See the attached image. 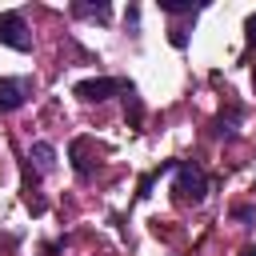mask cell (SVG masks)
Here are the masks:
<instances>
[{"label": "cell", "mask_w": 256, "mask_h": 256, "mask_svg": "<svg viewBox=\"0 0 256 256\" xmlns=\"http://www.w3.org/2000/svg\"><path fill=\"white\" fill-rule=\"evenodd\" d=\"M172 192H176V200H184V204H200V200L208 196V176L200 172V164L176 160V164H172Z\"/></svg>", "instance_id": "6da1fadb"}, {"label": "cell", "mask_w": 256, "mask_h": 256, "mask_svg": "<svg viewBox=\"0 0 256 256\" xmlns=\"http://www.w3.org/2000/svg\"><path fill=\"white\" fill-rule=\"evenodd\" d=\"M132 84H124V80H116V76H92V80H80L72 92L84 100V104H100V100H108V96H116V92H128Z\"/></svg>", "instance_id": "7a4b0ae2"}, {"label": "cell", "mask_w": 256, "mask_h": 256, "mask_svg": "<svg viewBox=\"0 0 256 256\" xmlns=\"http://www.w3.org/2000/svg\"><path fill=\"white\" fill-rule=\"evenodd\" d=\"M0 44H8L16 52H32V32L20 12H0Z\"/></svg>", "instance_id": "3957f363"}, {"label": "cell", "mask_w": 256, "mask_h": 256, "mask_svg": "<svg viewBox=\"0 0 256 256\" xmlns=\"http://www.w3.org/2000/svg\"><path fill=\"white\" fill-rule=\"evenodd\" d=\"M32 92V80L24 76H0V112H16Z\"/></svg>", "instance_id": "277c9868"}, {"label": "cell", "mask_w": 256, "mask_h": 256, "mask_svg": "<svg viewBox=\"0 0 256 256\" xmlns=\"http://www.w3.org/2000/svg\"><path fill=\"white\" fill-rule=\"evenodd\" d=\"M28 160L36 164V172H52V168H56V148H52L48 140H36L32 152H28Z\"/></svg>", "instance_id": "5b68a950"}, {"label": "cell", "mask_w": 256, "mask_h": 256, "mask_svg": "<svg viewBox=\"0 0 256 256\" xmlns=\"http://www.w3.org/2000/svg\"><path fill=\"white\" fill-rule=\"evenodd\" d=\"M84 144H88V140H72V144H68V156H72V168H76L80 180L92 176V160H84Z\"/></svg>", "instance_id": "8992f818"}, {"label": "cell", "mask_w": 256, "mask_h": 256, "mask_svg": "<svg viewBox=\"0 0 256 256\" xmlns=\"http://www.w3.org/2000/svg\"><path fill=\"white\" fill-rule=\"evenodd\" d=\"M204 4H192V0H160V12H168V16H196Z\"/></svg>", "instance_id": "52a82bcc"}, {"label": "cell", "mask_w": 256, "mask_h": 256, "mask_svg": "<svg viewBox=\"0 0 256 256\" xmlns=\"http://www.w3.org/2000/svg\"><path fill=\"white\" fill-rule=\"evenodd\" d=\"M72 16H88V20H108L112 8L100 0V4H72Z\"/></svg>", "instance_id": "ba28073f"}, {"label": "cell", "mask_w": 256, "mask_h": 256, "mask_svg": "<svg viewBox=\"0 0 256 256\" xmlns=\"http://www.w3.org/2000/svg\"><path fill=\"white\" fill-rule=\"evenodd\" d=\"M124 104H128V120H132V128H140V120H144V104H140V96L128 88V96H124Z\"/></svg>", "instance_id": "9c48e42d"}, {"label": "cell", "mask_w": 256, "mask_h": 256, "mask_svg": "<svg viewBox=\"0 0 256 256\" xmlns=\"http://www.w3.org/2000/svg\"><path fill=\"white\" fill-rule=\"evenodd\" d=\"M240 116H244V112H240V108H232L228 116H220V120H216V132H220V136H232V132H236V124H240Z\"/></svg>", "instance_id": "30bf717a"}, {"label": "cell", "mask_w": 256, "mask_h": 256, "mask_svg": "<svg viewBox=\"0 0 256 256\" xmlns=\"http://www.w3.org/2000/svg\"><path fill=\"white\" fill-rule=\"evenodd\" d=\"M168 40H172V48H184L188 44V32L184 28H168Z\"/></svg>", "instance_id": "8fae6325"}, {"label": "cell", "mask_w": 256, "mask_h": 256, "mask_svg": "<svg viewBox=\"0 0 256 256\" xmlns=\"http://www.w3.org/2000/svg\"><path fill=\"white\" fill-rule=\"evenodd\" d=\"M244 32H248V44H256V12L244 20Z\"/></svg>", "instance_id": "7c38bea8"}, {"label": "cell", "mask_w": 256, "mask_h": 256, "mask_svg": "<svg viewBox=\"0 0 256 256\" xmlns=\"http://www.w3.org/2000/svg\"><path fill=\"white\" fill-rule=\"evenodd\" d=\"M240 256H256V248H244V252H240Z\"/></svg>", "instance_id": "4fadbf2b"}, {"label": "cell", "mask_w": 256, "mask_h": 256, "mask_svg": "<svg viewBox=\"0 0 256 256\" xmlns=\"http://www.w3.org/2000/svg\"><path fill=\"white\" fill-rule=\"evenodd\" d=\"M252 88H256V68H252Z\"/></svg>", "instance_id": "5bb4252c"}]
</instances>
